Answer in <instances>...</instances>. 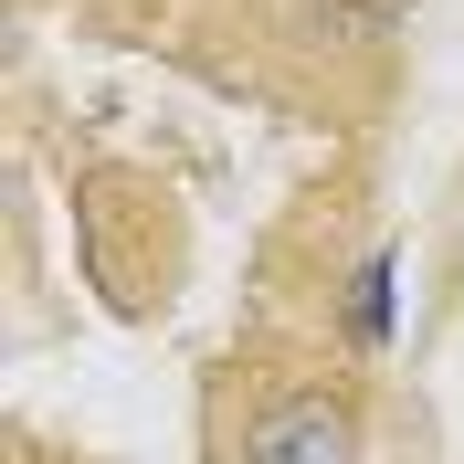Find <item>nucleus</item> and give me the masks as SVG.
Masks as SVG:
<instances>
[{"label": "nucleus", "mask_w": 464, "mask_h": 464, "mask_svg": "<svg viewBox=\"0 0 464 464\" xmlns=\"http://www.w3.org/2000/svg\"><path fill=\"white\" fill-rule=\"evenodd\" d=\"M243 464H359V422L338 401H275L243 433Z\"/></svg>", "instance_id": "obj_1"}, {"label": "nucleus", "mask_w": 464, "mask_h": 464, "mask_svg": "<svg viewBox=\"0 0 464 464\" xmlns=\"http://www.w3.org/2000/svg\"><path fill=\"white\" fill-rule=\"evenodd\" d=\"M391 22H401V0H327V32H348V43H380Z\"/></svg>", "instance_id": "obj_3"}, {"label": "nucleus", "mask_w": 464, "mask_h": 464, "mask_svg": "<svg viewBox=\"0 0 464 464\" xmlns=\"http://www.w3.org/2000/svg\"><path fill=\"white\" fill-rule=\"evenodd\" d=\"M391 285H401V254H370L348 275V327H359V348H391Z\"/></svg>", "instance_id": "obj_2"}]
</instances>
